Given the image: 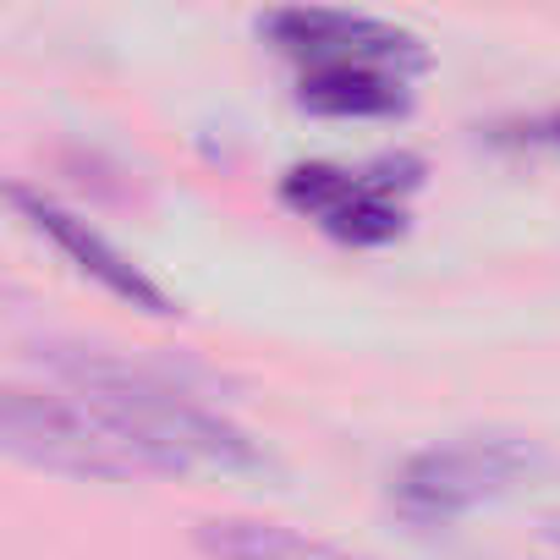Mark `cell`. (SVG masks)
<instances>
[{
    "mask_svg": "<svg viewBox=\"0 0 560 560\" xmlns=\"http://www.w3.org/2000/svg\"><path fill=\"white\" fill-rule=\"evenodd\" d=\"M423 160L412 154H385L369 171H341V165H292L280 176V203L308 214L319 231L352 247H380L407 231V209L396 187H418Z\"/></svg>",
    "mask_w": 560,
    "mask_h": 560,
    "instance_id": "3957f363",
    "label": "cell"
},
{
    "mask_svg": "<svg viewBox=\"0 0 560 560\" xmlns=\"http://www.w3.org/2000/svg\"><path fill=\"white\" fill-rule=\"evenodd\" d=\"M298 100L319 116H401L412 105L407 94V78L390 72V67H374V61H325V67H308L303 83H298Z\"/></svg>",
    "mask_w": 560,
    "mask_h": 560,
    "instance_id": "8992f818",
    "label": "cell"
},
{
    "mask_svg": "<svg viewBox=\"0 0 560 560\" xmlns=\"http://www.w3.org/2000/svg\"><path fill=\"white\" fill-rule=\"evenodd\" d=\"M533 467H538V451L522 434H456V440H440L396 467L390 505L423 527L451 522V516L505 494Z\"/></svg>",
    "mask_w": 560,
    "mask_h": 560,
    "instance_id": "7a4b0ae2",
    "label": "cell"
},
{
    "mask_svg": "<svg viewBox=\"0 0 560 560\" xmlns=\"http://www.w3.org/2000/svg\"><path fill=\"white\" fill-rule=\"evenodd\" d=\"M7 198H12L18 214H28L34 231H45V236H50V242H56V247H61L89 280H100L110 298H121V303L154 314V319H171V314H176V303L154 287V280H149L121 247H110L83 214H72L67 203H56L50 192H39V187H28V182H7Z\"/></svg>",
    "mask_w": 560,
    "mask_h": 560,
    "instance_id": "5b68a950",
    "label": "cell"
},
{
    "mask_svg": "<svg viewBox=\"0 0 560 560\" xmlns=\"http://www.w3.org/2000/svg\"><path fill=\"white\" fill-rule=\"evenodd\" d=\"M538 138H549V143H560V116H549V121L538 127Z\"/></svg>",
    "mask_w": 560,
    "mask_h": 560,
    "instance_id": "ba28073f",
    "label": "cell"
},
{
    "mask_svg": "<svg viewBox=\"0 0 560 560\" xmlns=\"http://www.w3.org/2000/svg\"><path fill=\"white\" fill-rule=\"evenodd\" d=\"M198 549L214 560H374L358 549H341L330 538L298 533L287 522H258V516H214L198 527Z\"/></svg>",
    "mask_w": 560,
    "mask_h": 560,
    "instance_id": "52a82bcc",
    "label": "cell"
},
{
    "mask_svg": "<svg viewBox=\"0 0 560 560\" xmlns=\"http://www.w3.org/2000/svg\"><path fill=\"white\" fill-rule=\"evenodd\" d=\"M544 533H549V538L560 544V511H555V516H544Z\"/></svg>",
    "mask_w": 560,
    "mask_h": 560,
    "instance_id": "9c48e42d",
    "label": "cell"
},
{
    "mask_svg": "<svg viewBox=\"0 0 560 560\" xmlns=\"http://www.w3.org/2000/svg\"><path fill=\"white\" fill-rule=\"evenodd\" d=\"M287 56H303L308 67H325V61H374V67H390V72H418L429 61V50L396 28V23H380V18H358V12H325V7H287V12H269L258 23Z\"/></svg>",
    "mask_w": 560,
    "mask_h": 560,
    "instance_id": "277c9868",
    "label": "cell"
},
{
    "mask_svg": "<svg viewBox=\"0 0 560 560\" xmlns=\"http://www.w3.org/2000/svg\"><path fill=\"white\" fill-rule=\"evenodd\" d=\"M0 440L28 467L72 472V478H143V472H187L192 462L116 418L110 407L78 390H7L0 401Z\"/></svg>",
    "mask_w": 560,
    "mask_h": 560,
    "instance_id": "6da1fadb",
    "label": "cell"
}]
</instances>
